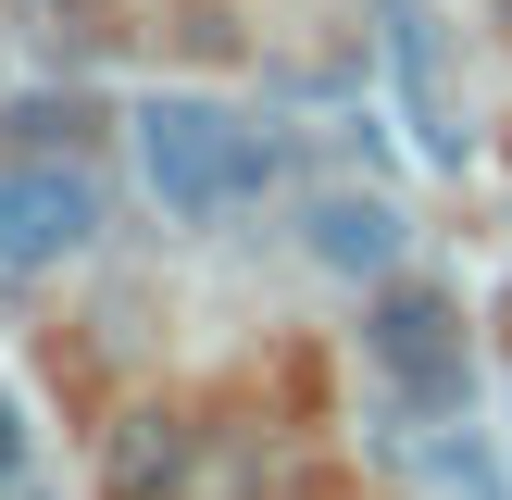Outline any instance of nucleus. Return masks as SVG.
Wrapping results in <instances>:
<instances>
[{"label": "nucleus", "instance_id": "3", "mask_svg": "<svg viewBox=\"0 0 512 500\" xmlns=\"http://www.w3.org/2000/svg\"><path fill=\"white\" fill-rule=\"evenodd\" d=\"M363 350H375L413 400H463V325H450L438 288H388V300L363 313Z\"/></svg>", "mask_w": 512, "mask_h": 500}, {"label": "nucleus", "instance_id": "8", "mask_svg": "<svg viewBox=\"0 0 512 500\" xmlns=\"http://www.w3.org/2000/svg\"><path fill=\"white\" fill-rule=\"evenodd\" d=\"M13 463H25V425H13V400H0V488H13Z\"/></svg>", "mask_w": 512, "mask_h": 500}, {"label": "nucleus", "instance_id": "6", "mask_svg": "<svg viewBox=\"0 0 512 500\" xmlns=\"http://www.w3.org/2000/svg\"><path fill=\"white\" fill-rule=\"evenodd\" d=\"M188 475V425L175 413H125L113 425V500H163Z\"/></svg>", "mask_w": 512, "mask_h": 500}, {"label": "nucleus", "instance_id": "2", "mask_svg": "<svg viewBox=\"0 0 512 500\" xmlns=\"http://www.w3.org/2000/svg\"><path fill=\"white\" fill-rule=\"evenodd\" d=\"M88 238H100V188L75 175V150L0 163V275H38V263H63Z\"/></svg>", "mask_w": 512, "mask_h": 500}, {"label": "nucleus", "instance_id": "5", "mask_svg": "<svg viewBox=\"0 0 512 500\" xmlns=\"http://www.w3.org/2000/svg\"><path fill=\"white\" fill-rule=\"evenodd\" d=\"M388 50H400V88H413V125L438 163H463V125H450V88H438V13L425 0H388Z\"/></svg>", "mask_w": 512, "mask_h": 500}, {"label": "nucleus", "instance_id": "4", "mask_svg": "<svg viewBox=\"0 0 512 500\" xmlns=\"http://www.w3.org/2000/svg\"><path fill=\"white\" fill-rule=\"evenodd\" d=\"M313 263L388 275V263H400V213H388L375 188H325V200H313Z\"/></svg>", "mask_w": 512, "mask_h": 500}, {"label": "nucleus", "instance_id": "1", "mask_svg": "<svg viewBox=\"0 0 512 500\" xmlns=\"http://www.w3.org/2000/svg\"><path fill=\"white\" fill-rule=\"evenodd\" d=\"M138 163H150V200L175 225H213V213H238L275 175V138L238 125V113H213V100H150L138 113Z\"/></svg>", "mask_w": 512, "mask_h": 500}, {"label": "nucleus", "instance_id": "7", "mask_svg": "<svg viewBox=\"0 0 512 500\" xmlns=\"http://www.w3.org/2000/svg\"><path fill=\"white\" fill-rule=\"evenodd\" d=\"M88 125H100V100L50 88V100H25V113H13V138H25V150H88Z\"/></svg>", "mask_w": 512, "mask_h": 500}]
</instances>
